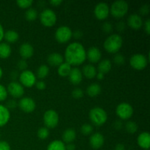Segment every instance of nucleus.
<instances>
[{
	"mask_svg": "<svg viewBox=\"0 0 150 150\" xmlns=\"http://www.w3.org/2000/svg\"><path fill=\"white\" fill-rule=\"evenodd\" d=\"M4 38L7 42L13 43L18 41L19 38V35L17 32L15 30H8L4 33Z\"/></svg>",
	"mask_w": 150,
	"mask_h": 150,
	"instance_id": "nucleus-28",
	"label": "nucleus"
},
{
	"mask_svg": "<svg viewBox=\"0 0 150 150\" xmlns=\"http://www.w3.org/2000/svg\"><path fill=\"white\" fill-rule=\"evenodd\" d=\"M62 140L64 142L67 144H70L76 139V132L74 129L68 128L66 129L62 133Z\"/></svg>",
	"mask_w": 150,
	"mask_h": 150,
	"instance_id": "nucleus-23",
	"label": "nucleus"
},
{
	"mask_svg": "<svg viewBox=\"0 0 150 150\" xmlns=\"http://www.w3.org/2000/svg\"><path fill=\"white\" fill-rule=\"evenodd\" d=\"M81 131L84 136H89L93 132V127L89 124H83L81 127Z\"/></svg>",
	"mask_w": 150,
	"mask_h": 150,
	"instance_id": "nucleus-34",
	"label": "nucleus"
},
{
	"mask_svg": "<svg viewBox=\"0 0 150 150\" xmlns=\"http://www.w3.org/2000/svg\"><path fill=\"white\" fill-rule=\"evenodd\" d=\"M82 75L89 79H94L97 75V69L92 64H86L82 69Z\"/></svg>",
	"mask_w": 150,
	"mask_h": 150,
	"instance_id": "nucleus-22",
	"label": "nucleus"
},
{
	"mask_svg": "<svg viewBox=\"0 0 150 150\" xmlns=\"http://www.w3.org/2000/svg\"><path fill=\"white\" fill-rule=\"evenodd\" d=\"M143 23V19L139 14H132L127 18V25L135 30L141 29Z\"/></svg>",
	"mask_w": 150,
	"mask_h": 150,
	"instance_id": "nucleus-16",
	"label": "nucleus"
},
{
	"mask_svg": "<svg viewBox=\"0 0 150 150\" xmlns=\"http://www.w3.org/2000/svg\"><path fill=\"white\" fill-rule=\"evenodd\" d=\"M47 61L48 63L51 66H59L64 61V58H63L62 55L59 54V53H52V54H49L47 58Z\"/></svg>",
	"mask_w": 150,
	"mask_h": 150,
	"instance_id": "nucleus-20",
	"label": "nucleus"
},
{
	"mask_svg": "<svg viewBox=\"0 0 150 150\" xmlns=\"http://www.w3.org/2000/svg\"><path fill=\"white\" fill-rule=\"evenodd\" d=\"M89 120L96 126H101L105 124L108 119L107 113L103 108L95 107L92 108L89 114Z\"/></svg>",
	"mask_w": 150,
	"mask_h": 150,
	"instance_id": "nucleus-3",
	"label": "nucleus"
},
{
	"mask_svg": "<svg viewBox=\"0 0 150 150\" xmlns=\"http://www.w3.org/2000/svg\"><path fill=\"white\" fill-rule=\"evenodd\" d=\"M10 76H11V78L13 80H16L18 78V76H19L18 74V72L16 71V70H13L11 73V74H10Z\"/></svg>",
	"mask_w": 150,
	"mask_h": 150,
	"instance_id": "nucleus-53",
	"label": "nucleus"
},
{
	"mask_svg": "<svg viewBox=\"0 0 150 150\" xmlns=\"http://www.w3.org/2000/svg\"><path fill=\"white\" fill-rule=\"evenodd\" d=\"M18 106L21 111L25 113H32L36 108V103L32 98L26 97L19 100Z\"/></svg>",
	"mask_w": 150,
	"mask_h": 150,
	"instance_id": "nucleus-13",
	"label": "nucleus"
},
{
	"mask_svg": "<svg viewBox=\"0 0 150 150\" xmlns=\"http://www.w3.org/2000/svg\"><path fill=\"white\" fill-rule=\"evenodd\" d=\"M17 66L18 67L19 70H22V71H24V70H26V69H27L28 64L25 59H21L19 60L18 62Z\"/></svg>",
	"mask_w": 150,
	"mask_h": 150,
	"instance_id": "nucleus-40",
	"label": "nucleus"
},
{
	"mask_svg": "<svg viewBox=\"0 0 150 150\" xmlns=\"http://www.w3.org/2000/svg\"><path fill=\"white\" fill-rule=\"evenodd\" d=\"M101 86L99 83H91L86 89V93L89 97H96L100 95L101 92Z\"/></svg>",
	"mask_w": 150,
	"mask_h": 150,
	"instance_id": "nucleus-24",
	"label": "nucleus"
},
{
	"mask_svg": "<svg viewBox=\"0 0 150 150\" xmlns=\"http://www.w3.org/2000/svg\"><path fill=\"white\" fill-rule=\"evenodd\" d=\"M66 62L70 65L78 66L83 64L86 59V51L81 43L78 42L69 44L64 51Z\"/></svg>",
	"mask_w": 150,
	"mask_h": 150,
	"instance_id": "nucleus-1",
	"label": "nucleus"
},
{
	"mask_svg": "<svg viewBox=\"0 0 150 150\" xmlns=\"http://www.w3.org/2000/svg\"><path fill=\"white\" fill-rule=\"evenodd\" d=\"M71 65L68 63L62 62L58 67V74L62 77H67L71 71Z\"/></svg>",
	"mask_w": 150,
	"mask_h": 150,
	"instance_id": "nucleus-27",
	"label": "nucleus"
},
{
	"mask_svg": "<svg viewBox=\"0 0 150 150\" xmlns=\"http://www.w3.org/2000/svg\"><path fill=\"white\" fill-rule=\"evenodd\" d=\"M47 150H66L65 144L62 141L54 140L48 144Z\"/></svg>",
	"mask_w": 150,
	"mask_h": 150,
	"instance_id": "nucleus-29",
	"label": "nucleus"
},
{
	"mask_svg": "<svg viewBox=\"0 0 150 150\" xmlns=\"http://www.w3.org/2000/svg\"><path fill=\"white\" fill-rule=\"evenodd\" d=\"M130 64L135 70H142L147 66L148 59L144 54H136L130 57Z\"/></svg>",
	"mask_w": 150,
	"mask_h": 150,
	"instance_id": "nucleus-7",
	"label": "nucleus"
},
{
	"mask_svg": "<svg viewBox=\"0 0 150 150\" xmlns=\"http://www.w3.org/2000/svg\"><path fill=\"white\" fill-rule=\"evenodd\" d=\"M71 29L67 26H61L57 29L55 32V38L60 43H65L68 42L73 36Z\"/></svg>",
	"mask_w": 150,
	"mask_h": 150,
	"instance_id": "nucleus-8",
	"label": "nucleus"
},
{
	"mask_svg": "<svg viewBox=\"0 0 150 150\" xmlns=\"http://www.w3.org/2000/svg\"><path fill=\"white\" fill-rule=\"evenodd\" d=\"M35 86H36L37 89H39V90H43L46 87V84H45V83L43 81H36Z\"/></svg>",
	"mask_w": 150,
	"mask_h": 150,
	"instance_id": "nucleus-42",
	"label": "nucleus"
},
{
	"mask_svg": "<svg viewBox=\"0 0 150 150\" xmlns=\"http://www.w3.org/2000/svg\"><path fill=\"white\" fill-rule=\"evenodd\" d=\"M49 136V130L45 127H42L38 130V136L39 139L44 140Z\"/></svg>",
	"mask_w": 150,
	"mask_h": 150,
	"instance_id": "nucleus-33",
	"label": "nucleus"
},
{
	"mask_svg": "<svg viewBox=\"0 0 150 150\" xmlns=\"http://www.w3.org/2000/svg\"><path fill=\"white\" fill-rule=\"evenodd\" d=\"M102 29L105 33H110L113 30V26L110 22H105L102 25Z\"/></svg>",
	"mask_w": 150,
	"mask_h": 150,
	"instance_id": "nucleus-39",
	"label": "nucleus"
},
{
	"mask_svg": "<svg viewBox=\"0 0 150 150\" xmlns=\"http://www.w3.org/2000/svg\"><path fill=\"white\" fill-rule=\"evenodd\" d=\"M144 30L147 35L150 34V20L147 19L144 23Z\"/></svg>",
	"mask_w": 150,
	"mask_h": 150,
	"instance_id": "nucleus-47",
	"label": "nucleus"
},
{
	"mask_svg": "<svg viewBox=\"0 0 150 150\" xmlns=\"http://www.w3.org/2000/svg\"><path fill=\"white\" fill-rule=\"evenodd\" d=\"M149 13V6L148 4H144L140 8V13L142 15H147Z\"/></svg>",
	"mask_w": 150,
	"mask_h": 150,
	"instance_id": "nucleus-41",
	"label": "nucleus"
},
{
	"mask_svg": "<svg viewBox=\"0 0 150 150\" xmlns=\"http://www.w3.org/2000/svg\"><path fill=\"white\" fill-rule=\"evenodd\" d=\"M68 77L71 83L74 85H78L81 83L82 79H83V75H82L80 69H79L78 67H74V68L71 69V71H70Z\"/></svg>",
	"mask_w": 150,
	"mask_h": 150,
	"instance_id": "nucleus-19",
	"label": "nucleus"
},
{
	"mask_svg": "<svg viewBox=\"0 0 150 150\" xmlns=\"http://www.w3.org/2000/svg\"><path fill=\"white\" fill-rule=\"evenodd\" d=\"M17 106V103H16V101L15 100H10L9 101H7V108H10V109H13V108H15Z\"/></svg>",
	"mask_w": 150,
	"mask_h": 150,
	"instance_id": "nucleus-45",
	"label": "nucleus"
},
{
	"mask_svg": "<svg viewBox=\"0 0 150 150\" xmlns=\"http://www.w3.org/2000/svg\"><path fill=\"white\" fill-rule=\"evenodd\" d=\"M126 24L124 21H121L118 22L117 24V29L119 32H123L125 29Z\"/></svg>",
	"mask_w": 150,
	"mask_h": 150,
	"instance_id": "nucleus-46",
	"label": "nucleus"
},
{
	"mask_svg": "<svg viewBox=\"0 0 150 150\" xmlns=\"http://www.w3.org/2000/svg\"><path fill=\"white\" fill-rule=\"evenodd\" d=\"M49 73V67L45 64H42L40 66L37 70V76L39 79H43L48 76Z\"/></svg>",
	"mask_w": 150,
	"mask_h": 150,
	"instance_id": "nucleus-30",
	"label": "nucleus"
},
{
	"mask_svg": "<svg viewBox=\"0 0 150 150\" xmlns=\"http://www.w3.org/2000/svg\"><path fill=\"white\" fill-rule=\"evenodd\" d=\"M40 20L43 26L51 27L55 25L57 22V14L51 9H45L40 15Z\"/></svg>",
	"mask_w": 150,
	"mask_h": 150,
	"instance_id": "nucleus-5",
	"label": "nucleus"
},
{
	"mask_svg": "<svg viewBox=\"0 0 150 150\" xmlns=\"http://www.w3.org/2000/svg\"><path fill=\"white\" fill-rule=\"evenodd\" d=\"M115 150H125V146L122 144H118L115 146Z\"/></svg>",
	"mask_w": 150,
	"mask_h": 150,
	"instance_id": "nucleus-52",
	"label": "nucleus"
},
{
	"mask_svg": "<svg viewBox=\"0 0 150 150\" xmlns=\"http://www.w3.org/2000/svg\"><path fill=\"white\" fill-rule=\"evenodd\" d=\"M114 127H115V128L117 130H120L122 127V122L121 121H120V120H117V121H116L114 122Z\"/></svg>",
	"mask_w": 150,
	"mask_h": 150,
	"instance_id": "nucleus-48",
	"label": "nucleus"
},
{
	"mask_svg": "<svg viewBox=\"0 0 150 150\" xmlns=\"http://www.w3.org/2000/svg\"><path fill=\"white\" fill-rule=\"evenodd\" d=\"M105 142L103 136L100 133H95L89 138V144L93 149H98L102 147Z\"/></svg>",
	"mask_w": 150,
	"mask_h": 150,
	"instance_id": "nucleus-15",
	"label": "nucleus"
},
{
	"mask_svg": "<svg viewBox=\"0 0 150 150\" xmlns=\"http://www.w3.org/2000/svg\"><path fill=\"white\" fill-rule=\"evenodd\" d=\"M10 146L7 142L1 141L0 142V150H10Z\"/></svg>",
	"mask_w": 150,
	"mask_h": 150,
	"instance_id": "nucleus-43",
	"label": "nucleus"
},
{
	"mask_svg": "<svg viewBox=\"0 0 150 150\" xmlns=\"http://www.w3.org/2000/svg\"><path fill=\"white\" fill-rule=\"evenodd\" d=\"M125 130L126 131L128 132L129 133H136L138 130V125L135 122L133 121H129L125 124Z\"/></svg>",
	"mask_w": 150,
	"mask_h": 150,
	"instance_id": "nucleus-32",
	"label": "nucleus"
},
{
	"mask_svg": "<svg viewBox=\"0 0 150 150\" xmlns=\"http://www.w3.org/2000/svg\"><path fill=\"white\" fill-rule=\"evenodd\" d=\"M116 113L121 120H126L133 116V108L132 105L127 103H121L117 106Z\"/></svg>",
	"mask_w": 150,
	"mask_h": 150,
	"instance_id": "nucleus-9",
	"label": "nucleus"
},
{
	"mask_svg": "<svg viewBox=\"0 0 150 150\" xmlns=\"http://www.w3.org/2000/svg\"><path fill=\"white\" fill-rule=\"evenodd\" d=\"M66 150H75L76 149V146L73 144H67V146H65Z\"/></svg>",
	"mask_w": 150,
	"mask_h": 150,
	"instance_id": "nucleus-51",
	"label": "nucleus"
},
{
	"mask_svg": "<svg viewBox=\"0 0 150 150\" xmlns=\"http://www.w3.org/2000/svg\"><path fill=\"white\" fill-rule=\"evenodd\" d=\"M123 44V40L120 35L117 34H113L109 35L104 41L103 46L105 51L111 54L117 53L120 49Z\"/></svg>",
	"mask_w": 150,
	"mask_h": 150,
	"instance_id": "nucleus-2",
	"label": "nucleus"
},
{
	"mask_svg": "<svg viewBox=\"0 0 150 150\" xmlns=\"http://www.w3.org/2000/svg\"><path fill=\"white\" fill-rule=\"evenodd\" d=\"M72 36H73V38H76V39L79 40V39H81V38L83 37V32H82L81 30H80V29H76V30H75L74 32H73V35Z\"/></svg>",
	"mask_w": 150,
	"mask_h": 150,
	"instance_id": "nucleus-44",
	"label": "nucleus"
},
{
	"mask_svg": "<svg viewBox=\"0 0 150 150\" xmlns=\"http://www.w3.org/2000/svg\"><path fill=\"white\" fill-rule=\"evenodd\" d=\"M10 118V113L8 108L0 104V127H3L8 122Z\"/></svg>",
	"mask_w": 150,
	"mask_h": 150,
	"instance_id": "nucleus-21",
	"label": "nucleus"
},
{
	"mask_svg": "<svg viewBox=\"0 0 150 150\" xmlns=\"http://www.w3.org/2000/svg\"><path fill=\"white\" fill-rule=\"evenodd\" d=\"M12 49L10 45L7 42H0V58L7 59L10 56Z\"/></svg>",
	"mask_w": 150,
	"mask_h": 150,
	"instance_id": "nucleus-26",
	"label": "nucleus"
},
{
	"mask_svg": "<svg viewBox=\"0 0 150 150\" xmlns=\"http://www.w3.org/2000/svg\"><path fill=\"white\" fill-rule=\"evenodd\" d=\"M72 96L75 99H80L83 96V92L80 88H76L72 91Z\"/></svg>",
	"mask_w": 150,
	"mask_h": 150,
	"instance_id": "nucleus-37",
	"label": "nucleus"
},
{
	"mask_svg": "<svg viewBox=\"0 0 150 150\" xmlns=\"http://www.w3.org/2000/svg\"><path fill=\"white\" fill-rule=\"evenodd\" d=\"M38 11H37L36 9L33 8V7H29V8L25 12V18H26V20L29 21H35V19L38 18Z\"/></svg>",
	"mask_w": 150,
	"mask_h": 150,
	"instance_id": "nucleus-31",
	"label": "nucleus"
},
{
	"mask_svg": "<svg viewBox=\"0 0 150 150\" xmlns=\"http://www.w3.org/2000/svg\"><path fill=\"white\" fill-rule=\"evenodd\" d=\"M0 137H1V134H0Z\"/></svg>",
	"mask_w": 150,
	"mask_h": 150,
	"instance_id": "nucleus-56",
	"label": "nucleus"
},
{
	"mask_svg": "<svg viewBox=\"0 0 150 150\" xmlns=\"http://www.w3.org/2000/svg\"><path fill=\"white\" fill-rule=\"evenodd\" d=\"M110 13L109 6L105 2H100L96 4L94 10L95 17L99 20H104L108 18Z\"/></svg>",
	"mask_w": 150,
	"mask_h": 150,
	"instance_id": "nucleus-12",
	"label": "nucleus"
},
{
	"mask_svg": "<svg viewBox=\"0 0 150 150\" xmlns=\"http://www.w3.org/2000/svg\"><path fill=\"white\" fill-rule=\"evenodd\" d=\"M7 93L10 94L11 96L15 98H19L22 97L24 94V89L23 86L18 82L15 81L10 82L7 88Z\"/></svg>",
	"mask_w": 150,
	"mask_h": 150,
	"instance_id": "nucleus-11",
	"label": "nucleus"
},
{
	"mask_svg": "<svg viewBox=\"0 0 150 150\" xmlns=\"http://www.w3.org/2000/svg\"><path fill=\"white\" fill-rule=\"evenodd\" d=\"M114 62L117 65H122L125 62V58L122 54H116L114 57Z\"/></svg>",
	"mask_w": 150,
	"mask_h": 150,
	"instance_id": "nucleus-35",
	"label": "nucleus"
},
{
	"mask_svg": "<svg viewBox=\"0 0 150 150\" xmlns=\"http://www.w3.org/2000/svg\"><path fill=\"white\" fill-rule=\"evenodd\" d=\"M128 3L125 0H117L112 3L110 8V13L114 18H121L128 12Z\"/></svg>",
	"mask_w": 150,
	"mask_h": 150,
	"instance_id": "nucleus-4",
	"label": "nucleus"
},
{
	"mask_svg": "<svg viewBox=\"0 0 150 150\" xmlns=\"http://www.w3.org/2000/svg\"><path fill=\"white\" fill-rule=\"evenodd\" d=\"M137 143L140 147L144 150H148L150 147V135L148 132L140 133L137 138Z\"/></svg>",
	"mask_w": 150,
	"mask_h": 150,
	"instance_id": "nucleus-18",
	"label": "nucleus"
},
{
	"mask_svg": "<svg viewBox=\"0 0 150 150\" xmlns=\"http://www.w3.org/2000/svg\"><path fill=\"white\" fill-rule=\"evenodd\" d=\"M7 89L3 85L0 84V101H4L7 98Z\"/></svg>",
	"mask_w": 150,
	"mask_h": 150,
	"instance_id": "nucleus-38",
	"label": "nucleus"
},
{
	"mask_svg": "<svg viewBox=\"0 0 150 150\" xmlns=\"http://www.w3.org/2000/svg\"><path fill=\"white\" fill-rule=\"evenodd\" d=\"M95 77H97V79H98V80H103V79H104V74L103 73L98 72V73H97V75Z\"/></svg>",
	"mask_w": 150,
	"mask_h": 150,
	"instance_id": "nucleus-54",
	"label": "nucleus"
},
{
	"mask_svg": "<svg viewBox=\"0 0 150 150\" xmlns=\"http://www.w3.org/2000/svg\"><path fill=\"white\" fill-rule=\"evenodd\" d=\"M102 54L100 50L95 46L90 47L86 51V58L90 62L97 63L101 59Z\"/></svg>",
	"mask_w": 150,
	"mask_h": 150,
	"instance_id": "nucleus-14",
	"label": "nucleus"
},
{
	"mask_svg": "<svg viewBox=\"0 0 150 150\" xmlns=\"http://www.w3.org/2000/svg\"><path fill=\"white\" fill-rule=\"evenodd\" d=\"M19 81L22 86H24L26 87H32L36 83L37 79L33 72L26 70L24 71H22L21 73L19 75Z\"/></svg>",
	"mask_w": 150,
	"mask_h": 150,
	"instance_id": "nucleus-10",
	"label": "nucleus"
},
{
	"mask_svg": "<svg viewBox=\"0 0 150 150\" xmlns=\"http://www.w3.org/2000/svg\"><path fill=\"white\" fill-rule=\"evenodd\" d=\"M59 115L55 110H47L43 114V122L45 127L49 129L54 128L59 124Z\"/></svg>",
	"mask_w": 150,
	"mask_h": 150,
	"instance_id": "nucleus-6",
	"label": "nucleus"
},
{
	"mask_svg": "<svg viewBox=\"0 0 150 150\" xmlns=\"http://www.w3.org/2000/svg\"><path fill=\"white\" fill-rule=\"evenodd\" d=\"M19 54L23 59L31 58L34 54V48L29 42L21 44L19 48Z\"/></svg>",
	"mask_w": 150,
	"mask_h": 150,
	"instance_id": "nucleus-17",
	"label": "nucleus"
},
{
	"mask_svg": "<svg viewBox=\"0 0 150 150\" xmlns=\"http://www.w3.org/2000/svg\"><path fill=\"white\" fill-rule=\"evenodd\" d=\"M2 76H3V70H2V69H1V67H0V79H1Z\"/></svg>",
	"mask_w": 150,
	"mask_h": 150,
	"instance_id": "nucleus-55",
	"label": "nucleus"
},
{
	"mask_svg": "<svg viewBox=\"0 0 150 150\" xmlns=\"http://www.w3.org/2000/svg\"><path fill=\"white\" fill-rule=\"evenodd\" d=\"M49 2L53 6H59V4H61L62 3V1H61V0H51Z\"/></svg>",
	"mask_w": 150,
	"mask_h": 150,
	"instance_id": "nucleus-49",
	"label": "nucleus"
},
{
	"mask_svg": "<svg viewBox=\"0 0 150 150\" xmlns=\"http://www.w3.org/2000/svg\"><path fill=\"white\" fill-rule=\"evenodd\" d=\"M111 67H112V64L109 59H103L98 64V72L105 74L111 70Z\"/></svg>",
	"mask_w": 150,
	"mask_h": 150,
	"instance_id": "nucleus-25",
	"label": "nucleus"
},
{
	"mask_svg": "<svg viewBox=\"0 0 150 150\" xmlns=\"http://www.w3.org/2000/svg\"><path fill=\"white\" fill-rule=\"evenodd\" d=\"M17 4L19 7L21 8H29L33 4L32 0H18L16 1Z\"/></svg>",
	"mask_w": 150,
	"mask_h": 150,
	"instance_id": "nucleus-36",
	"label": "nucleus"
},
{
	"mask_svg": "<svg viewBox=\"0 0 150 150\" xmlns=\"http://www.w3.org/2000/svg\"><path fill=\"white\" fill-rule=\"evenodd\" d=\"M4 28H3L2 25L0 23V42H1V41L2 40V39L4 38Z\"/></svg>",
	"mask_w": 150,
	"mask_h": 150,
	"instance_id": "nucleus-50",
	"label": "nucleus"
}]
</instances>
